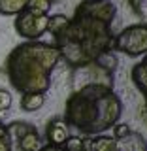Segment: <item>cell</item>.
Instances as JSON below:
<instances>
[{"mask_svg": "<svg viewBox=\"0 0 147 151\" xmlns=\"http://www.w3.org/2000/svg\"><path fill=\"white\" fill-rule=\"evenodd\" d=\"M117 149H125V151H145L147 144L143 140V136H140L138 132H128L126 136L117 140Z\"/></svg>", "mask_w": 147, "mask_h": 151, "instance_id": "cell-9", "label": "cell"}, {"mask_svg": "<svg viewBox=\"0 0 147 151\" xmlns=\"http://www.w3.org/2000/svg\"><path fill=\"white\" fill-rule=\"evenodd\" d=\"M60 60V49L55 44L27 40L11 49L6 59V72L19 93H45L51 87V72Z\"/></svg>", "mask_w": 147, "mask_h": 151, "instance_id": "cell-2", "label": "cell"}, {"mask_svg": "<svg viewBox=\"0 0 147 151\" xmlns=\"http://www.w3.org/2000/svg\"><path fill=\"white\" fill-rule=\"evenodd\" d=\"M117 140L113 136H91L89 140V151H115Z\"/></svg>", "mask_w": 147, "mask_h": 151, "instance_id": "cell-10", "label": "cell"}, {"mask_svg": "<svg viewBox=\"0 0 147 151\" xmlns=\"http://www.w3.org/2000/svg\"><path fill=\"white\" fill-rule=\"evenodd\" d=\"M47 19H49L47 13L38 15V13L25 9L15 15V30L25 40H40L47 32Z\"/></svg>", "mask_w": 147, "mask_h": 151, "instance_id": "cell-5", "label": "cell"}, {"mask_svg": "<svg viewBox=\"0 0 147 151\" xmlns=\"http://www.w3.org/2000/svg\"><path fill=\"white\" fill-rule=\"evenodd\" d=\"M111 129H113V138H115V140L123 138V136H126V134L130 132V127L126 125V123H119V121H117L115 125L111 127Z\"/></svg>", "mask_w": 147, "mask_h": 151, "instance_id": "cell-21", "label": "cell"}, {"mask_svg": "<svg viewBox=\"0 0 147 151\" xmlns=\"http://www.w3.org/2000/svg\"><path fill=\"white\" fill-rule=\"evenodd\" d=\"M11 149V138L8 134V127L0 123V151H9Z\"/></svg>", "mask_w": 147, "mask_h": 151, "instance_id": "cell-19", "label": "cell"}, {"mask_svg": "<svg viewBox=\"0 0 147 151\" xmlns=\"http://www.w3.org/2000/svg\"><path fill=\"white\" fill-rule=\"evenodd\" d=\"M15 145L19 149H23V151H36V149H42L44 144H42V138H40V134H38V130L30 129Z\"/></svg>", "mask_w": 147, "mask_h": 151, "instance_id": "cell-11", "label": "cell"}, {"mask_svg": "<svg viewBox=\"0 0 147 151\" xmlns=\"http://www.w3.org/2000/svg\"><path fill=\"white\" fill-rule=\"evenodd\" d=\"M77 12L87 13V15L98 19V21L111 25L113 19H115V13H117V6L111 0H83L77 6Z\"/></svg>", "mask_w": 147, "mask_h": 151, "instance_id": "cell-6", "label": "cell"}, {"mask_svg": "<svg viewBox=\"0 0 147 151\" xmlns=\"http://www.w3.org/2000/svg\"><path fill=\"white\" fill-rule=\"evenodd\" d=\"M45 104V93H38V91H27L21 93V110L23 111H38L42 106Z\"/></svg>", "mask_w": 147, "mask_h": 151, "instance_id": "cell-8", "label": "cell"}, {"mask_svg": "<svg viewBox=\"0 0 147 151\" xmlns=\"http://www.w3.org/2000/svg\"><path fill=\"white\" fill-rule=\"evenodd\" d=\"M27 9V0H0V15L9 17Z\"/></svg>", "mask_w": 147, "mask_h": 151, "instance_id": "cell-13", "label": "cell"}, {"mask_svg": "<svg viewBox=\"0 0 147 151\" xmlns=\"http://www.w3.org/2000/svg\"><path fill=\"white\" fill-rule=\"evenodd\" d=\"M53 38L55 45L60 49V59H64L74 68L93 63L102 51L111 49L113 42L111 25L77 9L68 21V27Z\"/></svg>", "mask_w": 147, "mask_h": 151, "instance_id": "cell-3", "label": "cell"}, {"mask_svg": "<svg viewBox=\"0 0 147 151\" xmlns=\"http://www.w3.org/2000/svg\"><path fill=\"white\" fill-rule=\"evenodd\" d=\"M70 130H68V123L64 121V117H53L45 127V138L47 145L51 147H62L64 142L68 140Z\"/></svg>", "mask_w": 147, "mask_h": 151, "instance_id": "cell-7", "label": "cell"}, {"mask_svg": "<svg viewBox=\"0 0 147 151\" xmlns=\"http://www.w3.org/2000/svg\"><path fill=\"white\" fill-rule=\"evenodd\" d=\"M68 21H70V19H68V15H64V13L49 15V19H47V32H51L53 36L60 34V32L68 27Z\"/></svg>", "mask_w": 147, "mask_h": 151, "instance_id": "cell-15", "label": "cell"}, {"mask_svg": "<svg viewBox=\"0 0 147 151\" xmlns=\"http://www.w3.org/2000/svg\"><path fill=\"white\" fill-rule=\"evenodd\" d=\"M123 115V102L108 83H85L66 100L64 121L83 136L110 130Z\"/></svg>", "mask_w": 147, "mask_h": 151, "instance_id": "cell-1", "label": "cell"}, {"mask_svg": "<svg viewBox=\"0 0 147 151\" xmlns=\"http://www.w3.org/2000/svg\"><path fill=\"white\" fill-rule=\"evenodd\" d=\"M111 49L121 51L128 57H140L147 53V23H138L123 28L113 36Z\"/></svg>", "mask_w": 147, "mask_h": 151, "instance_id": "cell-4", "label": "cell"}, {"mask_svg": "<svg viewBox=\"0 0 147 151\" xmlns=\"http://www.w3.org/2000/svg\"><path fill=\"white\" fill-rule=\"evenodd\" d=\"M53 2H55V0H27V9L32 12V13H38V15H42V13H49Z\"/></svg>", "mask_w": 147, "mask_h": 151, "instance_id": "cell-16", "label": "cell"}, {"mask_svg": "<svg viewBox=\"0 0 147 151\" xmlns=\"http://www.w3.org/2000/svg\"><path fill=\"white\" fill-rule=\"evenodd\" d=\"M6 127H8L9 138H11V145L17 144V142L21 140L30 129H34V125H30V123H23V121H13V123H9V125H6Z\"/></svg>", "mask_w": 147, "mask_h": 151, "instance_id": "cell-14", "label": "cell"}, {"mask_svg": "<svg viewBox=\"0 0 147 151\" xmlns=\"http://www.w3.org/2000/svg\"><path fill=\"white\" fill-rule=\"evenodd\" d=\"M11 102H13L11 93L0 87V113H2V111H8L9 108H11Z\"/></svg>", "mask_w": 147, "mask_h": 151, "instance_id": "cell-20", "label": "cell"}, {"mask_svg": "<svg viewBox=\"0 0 147 151\" xmlns=\"http://www.w3.org/2000/svg\"><path fill=\"white\" fill-rule=\"evenodd\" d=\"M128 4L132 12L141 19V23H147V0H128Z\"/></svg>", "mask_w": 147, "mask_h": 151, "instance_id": "cell-17", "label": "cell"}, {"mask_svg": "<svg viewBox=\"0 0 147 151\" xmlns=\"http://www.w3.org/2000/svg\"><path fill=\"white\" fill-rule=\"evenodd\" d=\"M130 76H132V81L136 83V87H138L140 91L145 94V98H147V63L145 60L134 64Z\"/></svg>", "mask_w": 147, "mask_h": 151, "instance_id": "cell-12", "label": "cell"}, {"mask_svg": "<svg viewBox=\"0 0 147 151\" xmlns=\"http://www.w3.org/2000/svg\"><path fill=\"white\" fill-rule=\"evenodd\" d=\"M68 151H81L83 149V136H68V140L62 145Z\"/></svg>", "mask_w": 147, "mask_h": 151, "instance_id": "cell-18", "label": "cell"}]
</instances>
